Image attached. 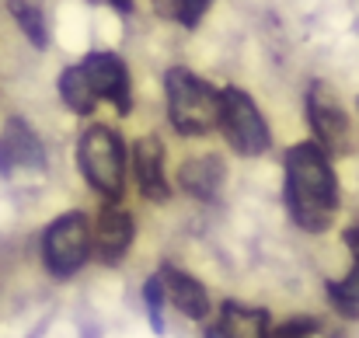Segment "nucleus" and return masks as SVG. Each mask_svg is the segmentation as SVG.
I'll use <instances>...</instances> for the list:
<instances>
[{
  "label": "nucleus",
  "instance_id": "7ed1b4c3",
  "mask_svg": "<svg viewBox=\"0 0 359 338\" xmlns=\"http://www.w3.org/2000/svg\"><path fill=\"white\" fill-rule=\"evenodd\" d=\"M77 168L105 203H119L126 196V143L119 129L105 122L88 126L77 140Z\"/></svg>",
  "mask_w": 359,
  "mask_h": 338
},
{
  "label": "nucleus",
  "instance_id": "f8f14e48",
  "mask_svg": "<svg viewBox=\"0 0 359 338\" xmlns=\"http://www.w3.org/2000/svg\"><path fill=\"white\" fill-rule=\"evenodd\" d=\"M206 338H272V321L269 311L248 307L241 300H224L217 325L206 328Z\"/></svg>",
  "mask_w": 359,
  "mask_h": 338
},
{
  "label": "nucleus",
  "instance_id": "1a4fd4ad",
  "mask_svg": "<svg viewBox=\"0 0 359 338\" xmlns=\"http://www.w3.org/2000/svg\"><path fill=\"white\" fill-rule=\"evenodd\" d=\"M133 237H136L133 213L122 210L119 203H105L102 213H98V224L91 230V251L98 255V262L102 265H119L133 248Z\"/></svg>",
  "mask_w": 359,
  "mask_h": 338
},
{
  "label": "nucleus",
  "instance_id": "412c9836",
  "mask_svg": "<svg viewBox=\"0 0 359 338\" xmlns=\"http://www.w3.org/2000/svg\"><path fill=\"white\" fill-rule=\"evenodd\" d=\"M346 244H349V251H353V255H359V224L346 230Z\"/></svg>",
  "mask_w": 359,
  "mask_h": 338
},
{
  "label": "nucleus",
  "instance_id": "dca6fc26",
  "mask_svg": "<svg viewBox=\"0 0 359 338\" xmlns=\"http://www.w3.org/2000/svg\"><path fill=\"white\" fill-rule=\"evenodd\" d=\"M325 297H328V304L339 318L359 321V255H353V269H349L346 279L325 283Z\"/></svg>",
  "mask_w": 359,
  "mask_h": 338
},
{
  "label": "nucleus",
  "instance_id": "0eeeda50",
  "mask_svg": "<svg viewBox=\"0 0 359 338\" xmlns=\"http://www.w3.org/2000/svg\"><path fill=\"white\" fill-rule=\"evenodd\" d=\"M98 102H112L116 112L119 115H129L133 112V84H129V67L122 60L119 53L112 49H95L81 60Z\"/></svg>",
  "mask_w": 359,
  "mask_h": 338
},
{
  "label": "nucleus",
  "instance_id": "9d476101",
  "mask_svg": "<svg viewBox=\"0 0 359 338\" xmlns=\"http://www.w3.org/2000/svg\"><path fill=\"white\" fill-rule=\"evenodd\" d=\"M164 143L161 136L147 133L133 143V178H136V189L143 199L150 203H168L171 199V185H168V175H164Z\"/></svg>",
  "mask_w": 359,
  "mask_h": 338
},
{
  "label": "nucleus",
  "instance_id": "9b49d317",
  "mask_svg": "<svg viewBox=\"0 0 359 338\" xmlns=\"http://www.w3.org/2000/svg\"><path fill=\"white\" fill-rule=\"evenodd\" d=\"M227 182V164L220 154H199L185 157L178 168V189L199 203H217Z\"/></svg>",
  "mask_w": 359,
  "mask_h": 338
},
{
  "label": "nucleus",
  "instance_id": "f3484780",
  "mask_svg": "<svg viewBox=\"0 0 359 338\" xmlns=\"http://www.w3.org/2000/svg\"><path fill=\"white\" fill-rule=\"evenodd\" d=\"M164 300H168V293H164L161 276H150L143 283V304H147V318H150L154 335H164Z\"/></svg>",
  "mask_w": 359,
  "mask_h": 338
},
{
  "label": "nucleus",
  "instance_id": "2eb2a0df",
  "mask_svg": "<svg viewBox=\"0 0 359 338\" xmlns=\"http://www.w3.org/2000/svg\"><path fill=\"white\" fill-rule=\"evenodd\" d=\"M7 11H11L18 32H21L35 49H46V46H49V25H46V7H42V0H7Z\"/></svg>",
  "mask_w": 359,
  "mask_h": 338
},
{
  "label": "nucleus",
  "instance_id": "4468645a",
  "mask_svg": "<svg viewBox=\"0 0 359 338\" xmlns=\"http://www.w3.org/2000/svg\"><path fill=\"white\" fill-rule=\"evenodd\" d=\"M60 98L74 115H91L98 109V95H95V88H91L81 63H74V67H67L60 74Z\"/></svg>",
  "mask_w": 359,
  "mask_h": 338
},
{
  "label": "nucleus",
  "instance_id": "20e7f679",
  "mask_svg": "<svg viewBox=\"0 0 359 338\" xmlns=\"http://www.w3.org/2000/svg\"><path fill=\"white\" fill-rule=\"evenodd\" d=\"M91 258V224L81 210L56 217L42 234V265L53 279L77 276Z\"/></svg>",
  "mask_w": 359,
  "mask_h": 338
},
{
  "label": "nucleus",
  "instance_id": "423d86ee",
  "mask_svg": "<svg viewBox=\"0 0 359 338\" xmlns=\"http://www.w3.org/2000/svg\"><path fill=\"white\" fill-rule=\"evenodd\" d=\"M304 109H307V126L314 133V143H321L328 154H349V147H353V119L346 112V105L339 102V95L325 81H311L307 84Z\"/></svg>",
  "mask_w": 359,
  "mask_h": 338
},
{
  "label": "nucleus",
  "instance_id": "aec40b11",
  "mask_svg": "<svg viewBox=\"0 0 359 338\" xmlns=\"http://www.w3.org/2000/svg\"><path fill=\"white\" fill-rule=\"evenodd\" d=\"M150 7L164 21H178V14H182V0H150Z\"/></svg>",
  "mask_w": 359,
  "mask_h": 338
},
{
  "label": "nucleus",
  "instance_id": "4be33fe9",
  "mask_svg": "<svg viewBox=\"0 0 359 338\" xmlns=\"http://www.w3.org/2000/svg\"><path fill=\"white\" fill-rule=\"evenodd\" d=\"M105 4H112L119 14H129V11H133V0H105Z\"/></svg>",
  "mask_w": 359,
  "mask_h": 338
},
{
  "label": "nucleus",
  "instance_id": "39448f33",
  "mask_svg": "<svg viewBox=\"0 0 359 338\" xmlns=\"http://www.w3.org/2000/svg\"><path fill=\"white\" fill-rule=\"evenodd\" d=\"M224 140L241 157H262L272 147V133L255 98L241 88H220V126Z\"/></svg>",
  "mask_w": 359,
  "mask_h": 338
},
{
  "label": "nucleus",
  "instance_id": "f257e3e1",
  "mask_svg": "<svg viewBox=\"0 0 359 338\" xmlns=\"http://www.w3.org/2000/svg\"><path fill=\"white\" fill-rule=\"evenodd\" d=\"M283 168H286L283 199H286L290 220L307 234H325L332 227V217L339 213V203H342L332 154L321 143L304 140V143H293L286 150Z\"/></svg>",
  "mask_w": 359,
  "mask_h": 338
},
{
  "label": "nucleus",
  "instance_id": "ddd939ff",
  "mask_svg": "<svg viewBox=\"0 0 359 338\" xmlns=\"http://www.w3.org/2000/svg\"><path fill=\"white\" fill-rule=\"evenodd\" d=\"M157 276H161V283H164L168 300H171L185 318H192V321H206V318H210L213 304H210L206 286H203L196 276H189V272L175 269V265H161V272H157Z\"/></svg>",
  "mask_w": 359,
  "mask_h": 338
},
{
  "label": "nucleus",
  "instance_id": "a211bd4d",
  "mask_svg": "<svg viewBox=\"0 0 359 338\" xmlns=\"http://www.w3.org/2000/svg\"><path fill=\"white\" fill-rule=\"evenodd\" d=\"M328 332L321 328V321L318 318H293V321H286V325H279L272 338H325Z\"/></svg>",
  "mask_w": 359,
  "mask_h": 338
},
{
  "label": "nucleus",
  "instance_id": "f03ea898",
  "mask_svg": "<svg viewBox=\"0 0 359 338\" xmlns=\"http://www.w3.org/2000/svg\"><path fill=\"white\" fill-rule=\"evenodd\" d=\"M164 98L168 122L178 136H206L220 126V91L189 67H168Z\"/></svg>",
  "mask_w": 359,
  "mask_h": 338
},
{
  "label": "nucleus",
  "instance_id": "6e6552de",
  "mask_svg": "<svg viewBox=\"0 0 359 338\" xmlns=\"http://www.w3.org/2000/svg\"><path fill=\"white\" fill-rule=\"evenodd\" d=\"M46 168V147L39 140V133L11 115L0 129V175H14V171H42Z\"/></svg>",
  "mask_w": 359,
  "mask_h": 338
},
{
  "label": "nucleus",
  "instance_id": "6ab92c4d",
  "mask_svg": "<svg viewBox=\"0 0 359 338\" xmlns=\"http://www.w3.org/2000/svg\"><path fill=\"white\" fill-rule=\"evenodd\" d=\"M213 7V0H182V14H178V25L182 28H196L203 18H206V11Z\"/></svg>",
  "mask_w": 359,
  "mask_h": 338
}]
</instances>
